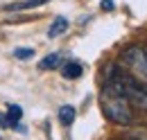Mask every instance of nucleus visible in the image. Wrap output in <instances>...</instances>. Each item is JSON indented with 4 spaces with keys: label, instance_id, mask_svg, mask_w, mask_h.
<instances>
[{
    "label": "nucleus",
    "instance_id": "nucleus-7",
    "mask_svg": "<svg viewBox=\"0 0 147 140\" xmlns=\"http://www.w3.org/2000/svg\"><path fill=\"white\" fill-rule=\"evenodd\" d=\"M61 68V52H52L38 61V70H55Z\"/></svg>",
    "mask_w": 147,
    "mask_h": 140
},
{
    "label": "nucleus",
    "instance_id": "nucleus-6",
    "mask_svg": "<svg viewBox=\"0 0 147 140\" xmlns=\"http://www.w3.org/2000/svg\"><path fill=\"white\" fill-rule=\"evenodd\" d=\"M68 18L66 16H57L55 20H52V25L48 27V38H57V36H61L66 30H68Z\"/></svg>",
    "mask_w": 147,
    "mask_h": 140
},
{
    "label": "nucleus",
    "instance_id": "nucleus-8",
    "mask_svg": "<svg viewBox=\"0 0 147 140\" xmlns=\"http://www.w3.org/2000/svg\"><path fill=\"white\" fill-rule=\"evenodd\" d=\"M75 118H77V111H75V106L70 104H63L59 108V122L63 124V127H70L75 122Z\"/></svg>",
    "mask_w": 147,
    "mask_h": 140
},
{
    "label": "nucleus",
    "instance_id": "nucleus-11",
    "mask_svg": "<svg viewBox=\"0 0 147 140\" xmlns=\"http://www.w3.org/2000/svg\"><path fill=\"white\" fill-rule=\"evenodd\" d=\"M127 140H147V138H127Z\"/></svg>",
    "mask_w": 147,
    "mask_h": 140
},
{
    "label": "nucleus",
    "instance_id": "nucleus-4",
    "mask_svg": "<svg viewBox=\"0 0 147 140\" xmlns=\"http://www.w3.org/2000/svg\"><path fill=\"white\" fill-rule=\"evenodd\" d=\"M48 0H16V2H9L5 5L2 9L5 11H27V9H36V7H43Z\"/></svg>",
    "mask_w": 147,
    "mask_h": 140
},
{
    "label": "nucleus",
    "instance_id": "nucleus-1",
    "mask_svg": "<svg viewBox=\"0 0 147 140\" xmlns=\"http://www.w3.org/2000/svg\"><path fill=\"white\" fill-rule=\"evenodd\" d=\"M102 88L109 90V93L120 95V97H125L131 108L147 111V86L140 79H136L134 75H127V72H120L115 68H109Z\"/></svg>",
    "mask_w": 147,
    "mask_h": 140
},
{
    "label": "nucleus",
    "instance_id": "nucleus-10",
    "mask_svg": "<svg viewBox=\"0 0 147 140\" xmlns=\"http://www.w3.org/2000/svg\"><path fill=\"white\" fill-rule=\"evenodd\" d=\"M102 9L111 11V9H113V2H111V0H104V2H102Z\"/></svg>",
    "mask_w": 147,
    "mask_h": 140
},
{
    "label": "nucleus",
    "instance_id": "nucleus-3",
    "mask_svg": "<svg viewBox=\"0 0 147 140\" xmlns=\"http://www.w3.org/2000/svg\"><path fill=\"white\" fill-rule=\"evenodd\" d=\"M120 61L131 70V75L140 81H147V45L145 43H131L122 50Z\"/></svg>",
    "mask_w": 147,
    "mask_h": 140
},
{
    "label": "nucleus",
    "instance_id": "nucleus-2",
    "mask_svg": "<svg viewBox=\"0 0 147 140\" xmlns=\"http://www.w3.org/2000/svg\"><path fill=\"white\" fill-rule=\"evenodd\" d=\"M100 104H102V113H104L107 120H111L115 124H122V127L134 122V111H131V106H129V102L125 97H120V95L109 93V90L102 88Z\"/></svg>",
    "mask_w": 147,
    "mask_h": 140
},
{
    "label": "nucleus",
    "instance_id": "nucleus-5",
    "mask_svg": "<svg viewBox=\"0 0 147 140\" xmlns=\"http://www.w3.org/2000/svg\"><path fill=\"white\" fill-rule=\"evenodd\" d=\"M82 72H84V66L79 61H66V63H61V77L63 79H79Z\"/></svg>",
    "mask_w": 147,
    "mask_h": 140
},
{
    "label": "nucleus",
    "instance_id": "nucleus-9",
    "mask_svg": "<svg viewBox=\"0 0 147 140\" xmlns=\"http://www.w3.org/2000/svg\"><path fill=\"white\" fill-rule=\"evenodd\" d=\"M14 57L20 59V61H27V59L34 57V50H32V48H16V50H14Z\"/></svg>",
    "mask_w": 147,
    "mask_h": 140
},
{
    "label": "nucleus",
    "instance_id": "nucleus-12",
    "mask_svg": "<svg viewBox=\"0 0 147 140\" xmlns=\"http://www.w3.org/2000/svg\"><path fill=\"white\" fill-rule=\"evenodd\" d=\"M145 124H147V118H145Z\"/></svg>",
    "mask_w": 147,
    "mask_h": 140
}]
</instances>
